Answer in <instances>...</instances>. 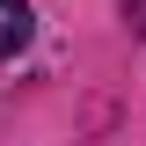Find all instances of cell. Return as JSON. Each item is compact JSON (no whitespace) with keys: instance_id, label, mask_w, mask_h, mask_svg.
I'll list each match as a JSON object with an SVG mask.
<instances>
[{"instance_id":"1","label":"cell","mask_w":146,"mask_h":146,"mask_svg":"<svg viewBox=\"0 0 146 146\" xmlns=\"http://www.w3.org/2000/svg\"><path fill=\"white\" fill-rule=\"evenodd\" d=\"M29 0H0V58H15L22 44H29Z\"/></svg>"}]
</instances>
